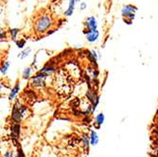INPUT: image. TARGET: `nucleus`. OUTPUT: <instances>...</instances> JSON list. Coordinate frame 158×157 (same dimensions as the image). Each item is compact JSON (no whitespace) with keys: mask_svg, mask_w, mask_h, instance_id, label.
I'll return each instance as SVG.
<instances>
[{"mask_svg":"<svg viewBox=\"0 0 158 157\" xmlns=\"http://www.w3.org/2000/svg\"><path fill=\"white\" fill-rule=\"evenodd\" d=\"M10 64L9 61H6V62L2 64L1 69H0V73H1L2 76H5V75L7 74L8 70H9V68H10Z\"/></svg>","mask_w":158,"mask_h":157,"instance_id":"nucleus-17","label":"nucleus"},{"mask_svg":"<svg viewBox=\"0 0 158 157\" xmlns=\"http://www.w3.org/2000/svg\"><path fill=\"white\" fill-rule=\"evenodd\" d=\"M83 33L85 34V38L89 43H96L98 38H99V31L98 30L96 31H90V30H86L83 31Z\"/></svg>","mask_w":158,"mask_h":157,"instance_id":"nucleus-8","label":"nucleus"},{"mask_svg":"<svg viewBox=\"0 0 158 157\" xmlns=\"http://www.w3.org/2000/svg\"><path fill=\"white\" fill-rule=\"evenodd\" d=\"M73 81L72 77H70L64 69L57 70L55 78H54V84L56 90H58L62 95H67L70 93L71 89L73 88Z\"/></svg>","mask_w":158,"mask_h":157,"instance_id":"nucleus-1","label":"nucleus"},{"mask_svg":"<svg viewBox=\"0 0 158 157\" xmlns=\"http://www.w3.org/2000/svg\"><path fill=\"white\" fill-rule=\"evenodd\" d=\"M31 48H26V49H24L19 55H18V58H20V59H26L27 57H28V55L31 54Z\"/></svg>","mask_w":158,"mask_h":157,"instance_id":"nucleus-18","label":"nucleus"},{"mask_svg":"<svg viewBox=\"0 0 158 157\" xmlns=\"http://www.w3.org/2000/svg\"><path fill=\"white\" fill-rule=\"evenodd\" d=\"M31 73H32V70L31 67H26L23 71V78L25 80H27V79H30L31 76Z\"/></svg>","mask_w":158,"mask_h":157,"instance_id":"nucleus-19","label":"nucleus"},{"mask_svg":"<svg viewBox=\"0 0 158 157\" xmlns=\"http://www.w3.org/2000/svg\"><path fill=\"white\" fill-rule=\"evenodd\" d=\"M156 134H157V136H158V129H157V131H156Z\"/></svg>","mask_w":158,"mask_h":157,"instance_id":"nucleus-27","label":"nucleus"},{"mask_svg":"<svg viewBox=\"0 0 158 157\" xmlns=\"http://www.w3.org/2000/svg\"><path fill=\"white\" fill-rule=\"evenodd\" d=\"M136 11H137V9L135 6H133V5L124 6L121 10V14L124 17V22L128 23V25H131L133 20L135 19Z\"/></svg>","mask_w":158,"mask_h":157,"instance_id":"nucleus-4","label":"nucleus"},{"mask_svg":"<svg viewBox=\"0 0 158 157\" xmlns=\"http://www.w3.org/2000/svg\"><path fill=\"white\" fill-rule=\"evenodd\" d=\"M84 26L87 30L96 31V30H98V21L95 18V16H89L87 19H86Z\"/></svg>","mask_w":158,"mask_h":157,"instance_id":"nucleus-9","label":"nucleus"},{"mask_svg":"<svg viewBox=\"0 0 158 157\" xmlns=\"http://www.w3.org/2000/svg\"><path fill=\"white\" fill-rule=\"evenodd\" d=\"M20 130H21L20 124L13 122L12 126L10 127V136H11V140L13 142L14 146H16V147H18V145H19L18 139H19V135H20Z\"/></svg>","mask_w":158,"mask_h":157,"instance_id":"nucleus-5","label":"nucleus"},{"mask_svg":"<svg viewBox=\"0 0 158 157\" xmlns=\"http://www.w3.org/2000/svg\"><path fill=\"white\" fill-rule=\"evenodd\" d=\"M157 116H158V112H157Z\"/></svg>","mask_w":158,"mask_h":157,"instance_id":"nucleus-28","label":"nucleus"},{"mask_svg":"<svg viewBox=\"0 0 158 157\" xmlns=\"http://www.w3.org/2000/svg\"><path fill=\"white\" fill-rule=\"evenodd\" d=\"M16 45H17V48H23L26 45V41L25 40H19L16 42Z\"/></svg>","mask_w":158,"mask_h":157,"instance_id":"nucleus-21","label":"nucleus"},{"mask_svg":"<svg viewBox=\"0 0 158 157\" xmlns=\"http://www.w3.org/2000/svg\"><path fill=\"white\" fill-rule=\"evenodd\" d=\"M85 54H86V57L88 58L89 62L93 64V66L97 68V65H98V53H97V51L87 50V51H85Z\"/></svg>","mask_w":158,"mask_h":157,"instance_id":"nucleus-10","label":"nucleus"},{"mask_svg":"<svg viewBox=\"0 0 158 157\" xmlns=\"http://www.w3.org/2000/svg\"><path fill=\"white\" fill-rule=\"evenodd\" d=\"M28 115V109L22 105L19 101L14 103L11 112V120L14 123H20L22 119L27 118Z\"/></svg>","mask_w":158,"mask_h":157,"instance_id":"nucleus-2","label":"nucleus"},{"mask_svg":"<svg viewBox=\"0 0 158 157\" xmlns=\"http://www.w3.org/2000/svg\"><path fill=\"white\" fill-rule=\"evenodd\" d=\"M19 90H20V84H19V82H17V83H15V85H14V86L12 87V89L10 90V93L9 95L10 101H13V99L16 97Z\"/></svg>","mask_w":158,"mask_h":157,"instance_id":"nucleus-12","label":"nucleus"},{"mask_svg":"<svg viewBox=\"0 0 158 157\" xmlns=\"http://www.w3.org/2000/svg\"><path fill=\"white\" fill-rule=\"evenodd\" d=\"M19 31H20L19 28H16V27L10 28V37H11V39H12V40H14V41L16 40V37H17V35H18Z\"/></svg>","mask_w":158,"mask_h":157,"instance_id":"nucleus-20","label":"nucleus"},{"mask_svg":"<svg viewBox=\"0 0 158 157\" xmlns=\"http://www.w3.org/2000/svg\"><path fill=\"white\" fill-rule=\"evenodd\" d=\"M76 2L77 0H68V7L66 9V10L64 12V16L69 17L73 14L74 10H75V6H76Z\"/></svg>","mask_w":158,"mask_h":157,"instance_id":"nucleus-11","label":"nucleus"},{"mask_svg":"<svg viewBox=\"0 0 158 157\" xmlns=\"http://www.w3.org/2000/svg\"><path fill=\"white\" fill-rule=\"evenodd\" d=\"M39 71H41V72L46 73V74H48V75L50 76V75H52V74H54V73L57 72V69H56L55 66H52V65H50V64H48V65H46V66L43 67L41 70H39Z\"/></svg>","mask_w":158,"mask_h":157,"instance_id":"nucleus-13","label":"nucleus"},{"mask_svg":"<svg viewBox=\"0 0 158 157\" xmlns=\"http://www.w3.org/2000/svg\"><path fill=\"white\" fill-rule=\"evenodd\" d=\"M55 32V30H49L48 32H47V34L48 35H50V34H52V33H54Z\"/></svg>","mask_w":158,"mask_h":157,"instance_id":"nucleus-26","label":"nucleus"},{"mask_svg":"<svg viewBox=\"0 0 158 157\" xmlns=\"http://www.w3.org/2000/svg\"><path fill=\"white\" fill-rule=\"evenodd\" d=\"M98 141H99V137L97 132L92 131L90 134V143L91 146H97L98 144Z\"/></svg>","mask_w":158,"mask_h":157,"instance_id":"nucleus-14","label":"nucleus"},{"mask_svg":"<svg viewBox=\"0 0 158 157\" xmlns=\"http://www.w3.org/2000/svg\"><path fill=\"white\" fill-rule=\"evenodd\" d=\"M17 157H25V153L20 147H18L17 149Z\"/></svg>","mask_w":158,"mask_h":157,"instance_id":"nucleus-22","label":"nucleus"},{"mask_svg":"<svg viewBox=\"0 0 158 157\" xmlns=\"http://www.w3.org/2000/svg\"><path fill=\"white\" fill-rule=\"evenodd\" d=\"M0 38H1V41L6 39V32L5 31H1V33H0Z\"/></svg>","mask_w":158,"mask_h":157,"instance_id":"nucleus-24","label":"nucleus"},{"mask_svg":"<svg viewBox=\"0 0 158 157\" xmlns=\"http://www.w3.org/2000/svg\"><path fill=\"white\" fill-rule=\"evenodd\" d=\"M104 120H105V117H104L103 113H100V114H98V115H97V117L95 118V123L97 124V127L99 128L104 123Z\"/></svg>","mask_w":158,"mask_h":157,"instance_id":"nucleus-15","label":"nucleus"},{"mask_svg":"<svg viewBox=\"0 0 158 157\" xmlns=\"http://www.w3.org/2000/svg\"><path fill=\"white\" fill-rule=\"evenodd\" d=\"M81 142H82V146L84 148V150H87L89 149V146L91 145L90 143V136H88L87 134H83L81 137Z\"/></svg>","mask_w":158,"mask_h":157,"instance_id":"nucleus-16","label":"nucleus"},{"mask_svg":"<svg viewBox=\"0 0 158 157\" xmlns=\"http://www.w3.org/2000/svg\"><path fill=\"white\" fill-rule=\"evenodd\" d=\"M4 157H14L13 156V154H12V152H6L5 154H4Z\"/></svg>","mask_w":158,"mask_h":157,"instance_id":"nucleus-25","label":"nucleus"},{"mask_svg":"<svg viewBox=\"0 0 158 157\" xmlns=\"http://www.w3.org/2000/svg\"><path fill=\"white\" fill-rule=\"evenodd\" d=\"M86 8H87V5H86V3L81 2V3L80 4V9H81V10H84Z\"/></svg>","mask_w":158,"mask_h":157,"instance_id":"nucleus-23","label":"nucleus"},{"mask_svg":"<svg viewBox=\"0 0 158 157\" xmlns=\"http://www.w3.org/2000/svg\"><path fill=\"white\" fill-rule=\"evenodd\" d=\"M52 26H53L52 17L50 15H48V14H45V15L39 17V19L36 21L35 31L37 33L43 34V33L48 32Z\"/></svg>","mask_w":158,"mask_h":157,"instance_id":"nucleus-3","label":"nucleus"},{"mask_svg":"<svg viewBox=\"0 0 158 157\" xmlns=\"http://www.w3.org/2000/svg\"><path fill=\"white\" fill-rule=\"evenodd\" d=\"M31 84L34 88H45L47 86V79L42 78L36 74L31 78Z\"/></svg>","mask_w":158,"mask_h":157,"instance_id":"nucleus-7","label":"nucleus"},{"mask_svg":"<svg viewBox=\"0 0 158 157\" xmlns=\"http://www.w3.org/2000/svg\"><path fill=\"white\" fill-rule=\"evenodd\" d=\"M86 97H87L88 101L92 103V105H93V111L95 112L96 109H97V106L99 103V96L95 91H93L91 89V87L89 86L87 92H86Z\"/></svg>","mask_w":158,"mask_h":157,"instance_id":"nucleus-6","label":"nucleus"}]
</instances>
